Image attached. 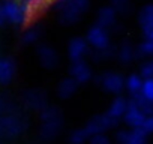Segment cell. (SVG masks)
<instances>
[{"mask_svg":"<svg viewBox=\"0 0 153 144\" xmlns=\"http://www.w3.org/2000/svg\"><path fill=\"white\" fill-rule=\"evenodd\" d=\"M147 101L153 102V77L150 78H144V83H143V87H141V92H140Z\"/></svg>","mask_w":153,"mask_h":144,"instance_id":"26","label":"cell"},{"mask_svg":"<svg viewBox=\"0 0 153 144\" xmlns=\"http://www.w3.org/2000/svg\"><path fill=\"white\" fill-rule=\"evenodd\" d=\"M117 17L119 14L114 11V8L111 5L108 6H102L99 11H98V15H96V23L104 26L105 29L108 30H113L116 26H117Z\"/></svg>","mask_w":153,"mask_h":144,"instance_id":"16","label":"cell"},{"mask_svg":"<svg viewBox=\"0 0 153 144\" xmlns=\"http://www.w3.org/2000/svg\"><path fill=\"white\" fill-rule=\"evenodd\" d=\"M99 87L111 95H120L125 90V78L114 71H107L98 77Z\"/></svg>","mask_w":153,"mask_h":144,"instance_id":"7","label":"cell"},{"mask_svg":"<svg viewBox=\"0 0 153 144\" xmlns=\"http://www.w3.org/2000/svg\"><path fill=\"white\" fill-rule=\"evenodd\" d=\"M146 111L132 99H129V107L123 116V122L126 126L129 128H141L143 126V122L146 119Z\"/></svg>","mask_w":153,"mask_h":144,"instance_id":"15","label":"cell"},{"mask_svg":"<svg viewBox=\"0 0 153 144\" xmlns=\"http://www.w3.org/2000/svg\"><path fill=\"white\" fill-rule=\"evenodd\" d=\"M0 5H2L8 26L23 29L27 24H30L21 0H0Z\"/></svg>","mask_w":153,"mask_h":144,"instance_id":"5","label":"cell"},{"mask_svg":"<svg viewBox=\"0 0 153 144\" xmlns=\"http://www.w3.org/2000/svg\"><path fill=\"white\" fill-rule=\"evenodd\" d=\"M36 57H38V62L42 68L45 69H54L57 65H59V53L57 50L50 45V44H38L36 47Z\"/></svg>","mask_w":153,"mask_h":144,"instance_id":"9","label":"cell"},{"mask_svg":"<svg viewBox=\"0 0 153 144\" xmlns=\"http://www.w3.org/2000/svg\"><path fill=\"white\" fill-rule=\"evenodd\" d=\"M0 141H2V140H0Z\"/></svg>","mask_w":153,"mask_h":144,"instance_id":"33","label":"cell"},{"mask_svg":"<svg viewBox=\"0 0 153 144\" xmlns=\"http://www.w3.org/2000/svg\"><path fill=\"white\" fill-rule=\"evenodd\" d=\"M78 86H80V83L76 81V80H74L71 75L69 77H66V78H63L59 84H57V96L60 98V99H69V98H72L75 93H76V90H78Z\"/></svg>","mask_w":153,"mask_h":144,"instance_id":"18","label":"cell"},{"mask_svg":"<svg viewBox=\"0 0 153 144\" xmlns=\"http://www.w3.org/2000/svg\"><path fill=\"white\" fill-rule=\"evenodd\" d=\"M146 38H150V39H153V30H152V32H149V33L146 35Z\"/></svg>","mask_w":153,"mask_h":144,"instance_id":"32","label":"cell"},{"mask_svg":"<svg viewBox=\"0 0 153 144\" xmlns=\"http://www.w3.org/2000/svg\"><path fill=\"white\" fill-rule=\"evenodd\" d=\"M138 24L144 33V36L153 30V3H149L146 6H143L138 12Z\"/></svg>","mask_w":153,"mask_h":144,"instance_id":"19","label":"cell"},{"mask_svg":"<svg viewBox=\"0 0 153 144\" xmlns=\"http://www.w3.org/2000/svg\"><path fill=\"white\" fill-rule=\"evenodd\" d=\"M116 56L119 59L120 63L123 65H128L131 63L135 57H137V48L131 44V42H122L117 48H116Z\"/></svg>","mask_w":153,"mask_h":144,"instance_id":"21","label":"cell"},{"mask_svg":"<svg viewBox=\"0 0 153 144\" xmlns=\"http://www.w3.org/2000/svg\"><path fill=\"white\" fill-rule=\"evenodd\" d=\"M90 45L86 39V36H75L68 42V57L71 62L74 60H80V59H86L90 54Z\"/></svg>","mask_w":153,"mask_h":144,"instance_id":"11","label":"cell"},{"mask_svg":"<svg viewBox=\"0 0 153 144\" xmlns=\"http://www.w3.org/2000/svg\"><path fill=\"white\" fill-rule=\"evenodd\" d=\"M128 107H129V99H126L125 96L116 95V98L111 101V104H110L107 113H108L110 116H113V117H116V119L120 120V119H123V116H125Z\"/></svg>","mask_w":153,"mask_h":144,"instance_id":"20","label":"cell"},{"mask_svg":"<svg viewBox=\"0 0 153 144\" xmlns=\"http://www.w3.org/2000/svg\"><path fill=\"white\" fill-rule=\"evenodd\" d=\"M143 83H144V77L141 74H131L125 78V90H128L131 96L138 95L141 92Z\"/></svg>","mask_w":153,"mask_h":144,"instance_id":"22","label":"cell"},{"mask_svg":"<svg viewBox=\"0 0 153 144\" xmlns=\"http://www.w3.org/2000/svg\"><path fill=\"white\" fill-rule=\"evenodd\" d=\"M117 125H119V119L110 116L108 113H102V114L92 117L84 128L89 132V135H93L98 132H108V131L117 128Z\"/></svg>","mask_w":153,"mask_h":144,"instance_id":"8","label":"cell"},{"mask_svg":"<svg viewBox=\"0 0 153 144\" xmlns=\"http://www.w3.org/2000/svg\"><path fill=\"white\" fill-rule=\"evenodd\" d=\"M140 74H141L144 78L153 77V60H149V62H146V63L141 66V72H140Z\"/></svg>","mask_w":153,"mask_h":144,"instance_id":"29","label":"cell"},{"mask_svg":"<svg viewBox=\"0 0 153 144\" xmlns=\"http://www.w3.org/2000/svg\"><path fill=\"white\" fill-rule=\"evenodd\" d=\"M89 8V0H56L53 5V11L57 14V20L63 26H72L78 23Z\"/></svg>","mask_w":153,"mask_h":144,"instance_id":"2","label":"cell"},{"mask_svg":"<svg viewBox=\"0 0 153 144\" xmlns=\"http://www.w3.org/2000/svg\"><path fill=\"white\" fill-rule=\"evenodd\" d=\"M110 5L119 15H129L132 11V0H110Z\"/></svg>","mask_w":153,"mask_h":144,"instance_id":"23","label":"cell"},{"mask_svg":"<svg viewBox=\"0 0 153 144\" xmlns=\"http://www.w3.org/2000/svg\"><path fill=\"white\" fill-rule=\"evenodd\" d=\"M89 132L86 131V128H78V129H74L71 132V135L68 137V141L71 144H83L89 141Z\"/></svg>","mask_w":153,"mask_h":144,"instance_id":"24","label":"cell"},{"mask_svg":"<svg viewBox=\"0 0 153 144\" xmlns=\"http://www.w3.org/2000/svg\"><path fill=\"white\" fill-rule=\"evenodd\" d=\"M149 135H152L153 134V111L152 113H149L147 116H146V119H144V122H143V126H141Z\"/></svg>","mask_w":153,"mask_h":144,"instance_id":"28","label":"cell"},{"mask_svg":"<svg viewBox=\"0 0 153 144\" xmlns=\"http://www.w3.org/2000/svg\"><path fill=\"white\" fill-rule=\"evenodd\" d=\"M20 104L24 110L39 113L48 105V96L42 89H27L20 95Z\"/></svg>","mask_w":153,"mask_h":144,"instance_id":"6","label":"cell"},{"mask_svg":"<svg viewBox=\"0 0 153 144\" xmlns=\"http://www.w3.org/2000/svg\"><path fill=\"white\" fill-rule=\"evenodd\" d=\"M6 26H8V23H6V18H5L2 5H0V29H3V27H6Z\"/></svg>","mask_w":153,"mask_h":144,"instance_id":"31","label":"cell"},{"mask_svg":"<svg viewBox=\"0 0 153 144\" xmlns=\"http://www.w3.org/2000/svg\"><path fill=\"white\" fill-rule=\"evenodd\" d=\"M6 105H8V99L2 93H0V116L6 111Z\"/></svg>","mask_w":153,"mask_h":144,"instance_id":"30","label":"cell"},{"mask_svg":"<svg viewBox=\"0 0 153 144\" xmlns=\"http://www.w3.org/2000/svg\"><path fill=\"white\" fill-rule=\"evenodd\" d=\"M86 39L92 48L89 57H92L95 62H102L116 54V48L111 45L110 30L105 29L104 26L98 23L90 26L86 33Z\"/></svg>","mask_w":153,"mask_h":144,"instance_id":"1","label":"cell"},{"mask_svg":"<svg viewBox=\"0 0 153 144\" xmlns=\"http://www.w3.org/2000/svg\"><path fill=\"white\" fill-rule=\"evenodd\" d=\"M42 36V29L36 23H30L26 27H23V32L20 35V42L23 45H33L38 44V41Z\"/></svg>","mask_w":153,"mask_h":144,"instance_id":"17","label":"cell"},{"mask_svg":"<svg viewBox=\"0 0 153 144\" xmlns=\"http://www.w3.org/2000/svg\"><path fill=\"white\" fill-rule=\"evenodd\" d=\"M39 138L44 141H50L56 138L63 129V114L59 107L47 105L44 110L39 111Z\"/></svg>","mask_w":153,"mask_h":144,"instance_id":"4","label":"cell"},{"mask_svg":"<svg viewBox=\"0 0 153 144\" xmlns=\"http://www.w3.org/2000/svg\"><path fill=\"white\" fill-rule=\"evenodd\" d=\"M69 75L74 80L78 81L80 84H86L93 78V71H92V68H90V65L86 59H80V60L71 62Z\"/></svg>","mask_w":153,"mask_h":144,"instance_id":"12","label":"cell"},{"mask_svg":"<svg viewBox=\"0 0 153 144\" xmlns=\"http://www.w3.org/2000/svg\"><path fill=\"white\" fill-rule=\"evenodd\" d=\"M29 128V119L23 114L21 107L5 111L0 116V140H12L24 134Z\"/></svg>","mask_w":153,"mask_h":144,"instance_id":"3","label":"cell"},{"mask_svg":"<svg viewBox=\"0 0 153 144\" xmlns=\"http://www.w3.org/2000/svg\"><path fill=\"white\" fill-rule=\"evenodd\" d=\"M18 65L12 56L0 54V86H9L17 77Z\"/></svg>","mask_w":153,"mask_h":144,"instance_id":"10","label":"cell"},{"mask_svg":"<svg viewBox=\"0 0 153 144\" xmlns=\"http://www.w3.org/2000/svg\"><path fill=\"white\" fill-rule=\"evenodd\" d=\"M54 2L56 0H21L23 8H24L30 23H33L39 15H42L48 9H53Z\"/></svg>","mask_w":153,"mask_h":144,"instance_id":"13","label":"cell"},{"mask_svg":"<svg viewBox=\"0 0 153 144\" xmlns=\"http://www.w3.org/2000/svg\"><path fill=\"white\" fill-rule=\"evenodd\" d=\"M110 141V138L107 137V132H98L89 137V143L92 144H107Z\"/></svg>","mask_w":153,"mask_h":144,"instance_id":"27","label":"cell"},{"mask_svg":"<svg viewBox=\"0 0 153 144\" xmlns=\"http://www.w3.org/2000/svg\"><path fill=\"white\" fill-rule=\"evenodd\" d=\"M149 134L143 128H129L122 129L116 134V141L122 144H143L147 141Z\"/></svg>","mask_w":153,"mask_h":144,"instance_id":"14","label":"cell"},{"mask_svg":"<svg viewBox=\"0 0 153 144\" xmlns=\"http://www.w3.org/2000/svg\"><path fill=\"white\" fill-rule=\"evenodd\" d=\"M137 48V57H153V39L146 38Z\"/></svg>","mask_w":153,"mask_h":144,"instance_id":"25","label":"cell"}]
</instances>
